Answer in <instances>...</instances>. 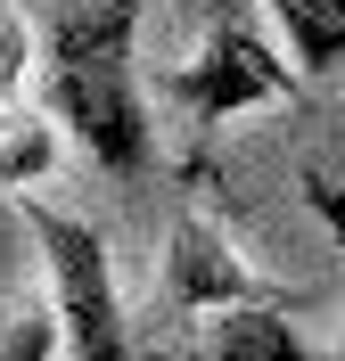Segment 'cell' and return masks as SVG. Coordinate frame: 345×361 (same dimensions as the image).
<instances>
[{"label": "cell", "mask_w": 345, "mask_h": 361, "mask_svg": "<svg viewBox=\"0 0 345 361\" xmlns=\"http://www.w3.org/2000/svg\"><path fill=\"white\" fill-rule=\"evenodd\" d=\"M337 123H345V107H337Z\"/></svg>", "instance_id": "8fae6325"}, {"label": "cell", "mask_w": 345, "mask_h": 361, "mask_svg": "<svg viewBox=\"0 0 345 361\" xmlns=\"http://www.w3.org/2000/svg\"><path fill=\"white\" fill-rule=\"evenodd\" d=\"M164 304L173 312H238V304H288V295H279V279H255L206 214H181L173 247H164Z\"/></svg>", "instance_id": "277c9868"}, {"label": "cell", "mask_w": 345, "mask_h": 361, "mask_svg": "<svg viewBox=\"0 0 345 361\" xmlns=\"http://www.w3.org/2000/svg\"><path fill=\"white\" fill-rule=\"evenodd\" d=\"M25 66H33V25H25L17 0H0V99H17Z\"/></svg>", "instance_id": "9c48e42d"}, {"label": "cell", "mask_w": 345, "mask_h": 361, "mask_svg": "<svg viewBox=\"0 0 345 361\" xmlns=\"http://www.w3.org/2000/svg\"><path fill=\"white\" fill-rule=\"evenodd\" d=\"M263 8H272V25H279V42H288L304 82L345 66V0H263Z\"/></svg>", "instance_id": "8992f818"}, {"label": "cell", "mask_w": 345, "mask_h": 361, "mask_svg": "<svg viewBox=\"0 0 345 361\" xmlns=\"http://www.w3.org/2000/svg\"><path fill=\"white\" fill-rule=\"evenodd\" d=\"M140 17H148V0H66L49 17V115L115 180L157 164L148 90H140V66H132Z\"/></svg>", "instance_id": "6da1fadb"}, {"label": "cell", "mask_w": 345, "mask_h": 361, "mask_svg": "<svg viewBox=\"0 0 345 361\" xmlns=\"http://www.w3.org/2000/svg\"><path fill=\"white\" fill-rule=\"evenodd\" d=\"M329 361H345V337H337V353H329Z\"/></svg>", "instance_id": "30bf717a"}, {"label": "cell", "mask_w": 345, "mask_h": 361, "mask_svg": "<svg viewBox=\"0 0 345 361\" xmlns=\"http://www.w3.org/2000/svg\"><path fill=\"white\" fill-rule=\"evenodd\" d=\"M164 90H173L198 123H222V115L263 107V99H296L304 74H296V58L272 49V33H263L238 0H206V42H198L189 66L164 74Z\"/></svg>", "instance_id": "3957f363"}, {"label": "cell", "mask_w": 345, "mask_h": 361, "mask_svg": "<svg viewBox=\"0 0 345 361\" xmlns=\"http://www.w3.org/2000/svg\"><path fill=\"white\" fill-rule=\"evenodd\" d=\"M206 361H313V345L288 320V304H238V312H214Z\"/></svg>", "instance_id": "5b68a950"}, {"label": "cell", "mask_w": 345, "mask_h": 361, "mask_svg": "<svg viewBox=\"0 0 345 361\" xmlns=\"http://www.w3.org/2000/svg\"><path fill=\"white\" fill-rule=\"evenodd\" d=\"M58 164V132L49 115H25L0 99V189H33V180Z\"/></svg>", "instance_id": "52a82bcc"}, {"label": "cell", "mask_w": 345, "mask_h": 361, "mask_svg": "<svg viewBox=\"0 0 345 361\" xmlns=\"http://www.w3.org/2000/svg\"><path fill=\"white\" fill-rule=\"evenodd\" d=\"M25 222H33L42 263H49L58 361H132V320H123V295H115L107 238H99L83 214H58V205H42V197H25Z\"/></svg>", "instance_id": "7a4b0ae2"}, {"label": "cell", "mask_w": 345, "mask_h": 361, "mask_svg": "<svg viewBox=\"0 0 345 361\" xmlns=\"http://www.w3.org/2000/svg\"><path fill=\"white\" fill-rule=\"evenodd\" d=\"M0 361H58V312L49 304H0Z\"/></svg>", "instance_id": "ba28073f"}]
</instances>
